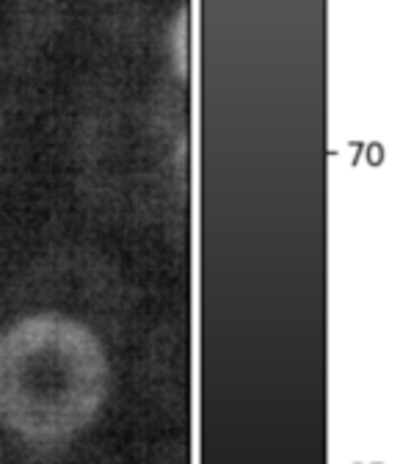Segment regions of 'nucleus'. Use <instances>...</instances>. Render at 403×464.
<instances>
[{
  "label": "nucleus",
  "mask_w": 403,
  "mask_h": 464,
  "mask_svg": "<svg viewBox=\"0 0 403 464\" xmlns=\"http://www.w3.org/2000/svg\"><path fill=\"white\" fill-rule=\"evenodd\" d=\"M110 384L100 337L64 313H34L0 334V423L53 445L89 429Z\"/></svg>",
  "instance_id": "f257e3e1"
},
{
  "label": "nucleus",
  "mask_w": 403,
  "mask_h": 464,
  "mask_svg": "<svg viewBox=\"0 0 403 464\" xmlns=\"http://www.w3.org/2000/svg\"><path fill=\"white\" fill-rule=\"evenodd\" d=\"M81 169L100 205L136 221L186 202V136L152 102L100 111L81 139Z\"/></svg>",
  "instance_id": "f03ea898"
},
{
  "label": "nucleus",
  "mask_w": 403,
  "mask_h": 464,
  "mask_svg": "<svg viewBox=\"0 0 403 464\" xmlns=\"http://www.w3.org/2000/svg\"><path fill=\"white\" fill-rule=\"evenodd\" d=\"M59 0H0V70H20L59 31Z\"/></svg>",
  "instance_id": "7ed1b4c3"
}]
</instances>
